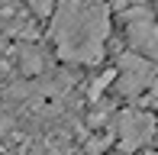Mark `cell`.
Masks as SVG:
<instances>
[{"instance_id":"3957f363","label":"cell","mask_w":158,"mask_h":155,"mask_svg":"<svg viewBox=\"0 0 158 155\" xmlns=\"http://www.w3.org/2000/svg\"><path fill=\"white\" fill-rule=\"evenodd\" d=\"M113 87L119 90V97L126 100H139L145 90H152L158 84V65L135 52H123L113 65Z\"/></svg>"},{"instance_id":"9c48e42d","label":"cell","mask_w":158,"mask_h":155,"mask_svg":"<svg viewBox=\"0 0 158 155\" xmlns=\"http://www.w3.org/2000/svg\"><path fill=\"white\" fill-rule=\"evenodd\" d=\"M139 155H158V149H142Z\"/></svg>"},{"instance_id":"ba28073f","label":"cell","mask_w":158,"mask_h":155,"mask_svg":"<svg viewBox=\"0 0 158 155\" xmlns=\"http://www.w3.org/2000/svg\"><path fill=\"white\" fill-rule=\"evenodd\" d=\"M129 3H132V0H103V6H106V13H110V16H119Z\"/></svg>"},{"instance_id":"8fae6325","label":"cell","mask_w":158,"mask_h":155,"mask_svg":"<svg viewBox=\"0 0 158 155\" xmlns=\"http://www.w3.org/2000/svg\"><path fill=\"white\" fill-rule=\"evenodd\" d=\"M106 155H119V152H106Z\"/></svg>"},{"instance_id":"277c9868","label":"cell","mask_w":158,"mask_h":155,"mask_svg":"<svg viewBox=\"0 0 158 155\" xmlns=\"http://www.w3.org/2000/svg\"><path fill=\"white\" fill-rule=\"evenodd\" d=\"M123 36H126V52H135L158 65V19L155 16L123 23Z\"/></svg>"},{"instance_id":"5b68a950","label":"cell","mask_w":158,"mask_h":155,"mask_svg":"<svg viewBox=\"0 0 158 155\" xmlns=\"http://www.w3.org/2000/svg\"><path fill=\"white\" fill-rule=\"evenodd\" d=\"M16 61H19V74L23 78H39L45 71V55L35 42H19L16 45Z\"/></svg>"},{"instance_id":"6da1fadb","label":"cell","mask_w":158,"mask_h":155,"mask_svg":"<svg viewBox=\"0 0 158 155\" xmlns=\"http://www.w3.org/2000/svg\"><path fill=\"white\" fill-rule=\"evenodd\" d=\"M113 32L103 0H58L52 13V45L68 65H100Z\"/></svg>"},{"instance_id":"30bf717a","label":"cell","mask_w":158,"mask_h":155,"mask_svg":"<svg viewBox=\"0 0 158 155\" xmlns=\"http://www.w3.org/2000/svg\"><path fill=\"white\" fill-rule=\"evenodd\" d=\"M155 139H158V113H155Z\"/></svg>"},{"instance_id":"7a4b0ae2","label":"cell","mask_w":158,"mask_h":155,"mask_svg":"<svg viewBox=\"0 0 158 155\" xmlns=\"http://www.w3.org/2000/svg\"><path fill=\"white\" fill-rule=\"evenodd\" d=\"M113 139L119 145V155H132L142 152L155 142V113L142 107H123L113 113Z\"/></svg>"},{"instance_id":"52a82bcc","label":"cell","mask_w":158,"mask_h":155,"mask_svg":"<svg viewBox=\"0 0 158 155\" xmlns=\"http://www.w3.org/2000/svg\"><path fill=\"white\" fill-rule=\"evenodd\" d=\"M55 6H58V0H26V10L35 19H52Z\"/></svg>"},{"instance_id":"8992f818","label":"cell","mask_w":158,"mask_h":155,"mask_svg":"<svg viewBox=\"0 0 158 155\" xmlns=\"http://www.w3.org/2000/svg\"><path fill=\"white\" fill-rule=\"evenodd\" d=\"M116 139H113V129H100L97 136H84V155H106L113 152Z\"/></svg>"}]
</instances>
